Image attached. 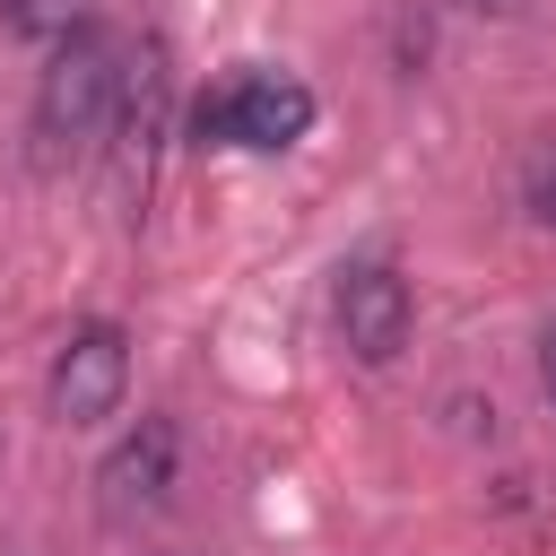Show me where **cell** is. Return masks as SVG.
Here are the masks:
<instances>
[{
  "label": "cell",
  "instance_id": "cell-1",
  "mask_svg": "<svg viewBox=\"0 0 556 556\" xmlns=\"http://www.w3.org/2000/svg\"><path fill=\"white\" fill-rule=\"evenodd\" d=\"M130 104V43L104 35V26H78L70 43H52L43 61V87H35V156L61 165V156H87Z\"/></svg>",
  "mask_w": 556,
  "mask_h": 556
},
{
  "label": "cell",
  "instance_id": "cell-2",
  "mask_svg": "<svg viewBox=\"0 0 556 556\" xmlns=\"http://www.w3.org/2000/svg\"><path fill=\"white\" fill-rule=\"evenodd\" d=\"M313 87L295 78V70H261V61H243V70H226L200 104H191V139L200 148H243V156H278V148H295L304 130H313Z\"/></svg>",
  "mask_w": 556,
  "mask_h": 556
},
{
  "label": "cell",
  "instance_id": "cell-3",
  "mask_svg": "<svg viewBox=\"0 0 556 556\" xmlns=\"http://www.w3.org/2000/svg\"><path fill=\"white\" fill-rule=\"evenodd\" d=\"M122 391H130V339H122V321H78L61 339V356H52V382H43L52 417L61 426H104L122 408Z\"/></svg>",
  "mask_w": 556,
  "mask_h": 556
},
{
  "label": "cell",
  "instance_id": "cell-4",
  "mask_svg": "<svg viewBox=\"0 0 556 556\" xmlns=\"http://www.w3.org/2000/svg\"><path fill=\"white\" fill-rule=\"evenodd\" d=\"M339 339L365 365H391L408 348V278L391 261H348L339 269Z\"/></svg>",
  "mask_w": 556,
  "mask_h": 556
},
{
  "label": "cell",
  "instance_id": "cell-5",
  "mask_svg": "<svg viewBox=\"0 0 556 556\" xmlns=\"http://www.w3.org/2000/svg\"><path fill=\"white\" fill-rule=\"evenodd\" d=\"M174 426L165 417H139L113 452H104V469H96V504H104V521H139V513H156L165 504V486H174Z\"/></svg>",
  "mask_w": 556,
  "mask_h": 556
},
{
  "label": "cell",
  "instance_id": "cell-6",
  "mask_svg": "<svg viewBox=\"0 0 556 556\" xmlns=\"http://www.w3.org/2000/svg\"><path fill=\"white\" fill-rule=\"evenodd\" d=\"M0 17H9L26 43L52 52V43H70L78 26H96V0H0Z\"/></svg>",
  "mask_w": 556,
  "mask_h": 556
},
{
  "label": "cell",
  "instance_id": "cell-7",
  "mask_svg": "<svg viewBox=\"0 0 556 556\" xmlns=\"http://www.w3.org/2000/svg\"><path fill=\"white\" fill-rule=\"evenodd\" d=\"M521 208L556 235V139H539V148H530V165H521Z\"/></svg>",
  "mask_w": 556,
  "mask_h": 556
},
{
  "label": "cell",
  "instance_id": "cell-8",
  "mask_svg": "<svg viewBox=\"0 0 556 556\" xmlns=\"http://www.w3.org/2000/svg\"><path fill=\"white\" fill-rule=\"evenodd\" d=\"M539 391H547V408H556V321L539 330Z\"/></svg>",
  "mask_w": 556,
  "mask_h": 556
},
{
  "label": "cell",
  "instance_id": "cell-9",
  "mask_svg": "<svg viewBox=\"0 0 556 556\" xmlns=\"http://www.w3.org/2000/svg\"><path fill=\"white\" fill-rule=\"evenodd\" d=\"M469 9H504V0H469Z\"/></svg>",
  "mask_w": 556,
  "mask_h": 556
}]
</instances>
